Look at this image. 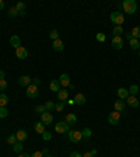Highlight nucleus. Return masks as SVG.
<instances>
[{
	"instance_id": "obj_17",
	"label": "nucleus",
	"mask_w": 140,
	"mask_h": 157,
	"mask_svg": "<svg viewBox=\"0 0 140 157\" xmlns=\"http://www.w3.org/2000/svg\"><path fill=\"white\" fill-rule=\"evenodd\" d=\"M118 97H119V100H126L128 97H129V90H126L125 87H121V88H118Z\"/></svg>"
},
{
	"instance_id": "obj_13",
	"label": "nucleus",
	"mask_w": 140,
	"mask_h": 157,
	"mask_svg": "<svg viewBox=\"0 0 140 157\" xmlns=\"http://www.w3.org/2000/svg\"><path fill=\"white\" fill-rule=\"evenodd\" d=\"M16 138L18 142H24L27 140V138H28V133H27V131L25 129H18L16 133Z\"/></svg>"
},
{
	"instance_id": "obj_18",
	"label": "nucleus",
	"mask_w": 140,
	"mask_h": 157,
	"mask_svg": "<svg viewBox=\"0 0 140 157\" xmlns=\"http://www.w3.org/2000/svg\"><path fill=\"white\" fill-rule=\"evenodd\" d=\"M56 94H58V100H59V101L64 102L67 98H69V91H67V90H59Z\"/></svg>"
},
{
	"instance_id": "obj_34",
	"label": "nucleus",
	"mask_w": 140,
	"mask_h": 157,
	"mask_svg": "<svg viewBox=\"0 0 140 157\" xmlns=\"http://www.w3.org/2000/svg\"><path fill=\"white\" fill-rule=\"evenodd\" d=\"M49 37L53 39V41L59 39V31H58V30H52V31H51V34H49Z\"/></svg>"
},
{
	"instance_id": "obj_6",
	"label": "nucleus",
	"mask_w": 140,
	"mask_h": 157,
	"mask_svg": "<svg viewBox=\"0 0 140 157\" xmlns=\"http://www.w3.org/2000/svg\"><path fill=\"white\" fill-rule=\"evenodd\" d=\"M41 122L44 124V125H51L52 122H53V115L51 114V112H44V114H41Z\"/></svg>"
},
{
	"instance_id": "obj_31",
	"label": "nucleus",
	"mask_w": 140,
	"mask_h": 157,
	"mask_svg": "<svg viewBox=\"0 0 140 157\" xmlns=\"http://www.w3.org/2000/svg\"><path fill=\"white\" fill-rule=\"evenodd\" d=\"M16 142H18V140H17V138H16V135H8V136H7V143H8V144H11V146H13Z\"/></svg>"
},
{
	"instance_id": "obj_22",
	"label": "nucleus",
	"mask_w": 140,
	"mask_h": 157,
	"mask_svg": "<svg viewBox=\"0 0 140 157\" xmlns=\"http://www.w3.org/2000/svg\"><path fill=\"white\" fill-rule=\"evenodd\" d=\"M34 129H35V132H37V133L42 135L44 132H45V125H44L42 122H37V124L34 125Z\"/></svg>"
},
{
	"instance_id": "obj_49",
	"label": "nucleus",
	"mask_w": 140,
	"mask_h": 157,
	"mask_svg": "<svg viewBox=\"0 0 140 157\" xmlns=\"http://www.w3.org/2000/svg\"><path fill=\"white\" fill-rule=\"evenodd\" d=\"M3 8H4V1L0 0V10H3Z\"/></svg>"
},
{
	"instance_id": "obj_35",
	"label": "nucleus",
	"mask_w": 140,
	"mask_h": 157,
	"mask_svg": "<svg viewBox=\"0 0 140 157\" xmlns=\"http://www.w3.org/2000/svg\"><path fill=\"white\" fill-rule=\"evenodd\" d=\"M63 108H64V102H63V101H59L58 104H55V110L58 111V112L63 111Z\"/></svg>"
},
{
	"instance_id": "obj_1",
	"label": "nucleus",
	"mask_w": 140,
	"mask_h": 157,
	"mask_svg": "<svg viewBox=\"0 0 140 157\" xmlns=\"http://www.w3.org/2000/svg\"><path fill=\"white\" fill-rule=\"evenodd\" d=\"M122 8L126 14H134L137 11V1L136 0H125L122 3Z\"/></svg>"
},
{
	"instance_id": "obj_21",
	"label": "nucleus",
	"mask_w": 140,
	"mask_h": 157,
	"mask_svg": "<svg viewBox=\"0 0 140 157\" xmlns=\"http://www.w3.org/2000/svg\"><path fill=\"white\" fill-rule=\"evenodd\" d=\"M49 87H51V90H52L53 93H58V91L60 90V83H59V80H58V78L52 80L51 84H49Z\"/></svg>"
},
{
	"instance_id": "obj_38",
	"label": "nucleus",
	"mask_w": 140,
	"mask_h": 157,
	"mask_svg": "<svg viewBox=\"0 0 140 157\" xmlns=\"http://www.w3.org/2000/svg\"><path fill=\"white\" fill-rule=\"evenodd\" d=\"M7 115H8V111L6 107L0 108V118H7Z\"/></svg>"
},
{
	"instance_id": "obj_9",
	"label": "nucleus",
	"mask_w": 140,
	"mask_h": 157,
	"mask_svg": "<svg viewBox=\"0 0 140 157\" xmlns=\"http://www.w3.org/2000/svg\"><path fill=\"white\" fill-rule=\"evenodd\" d=\"M111 44H112V47L115 49H122L123 48V39H122V37H114L112 41H111Z\"/></svg>"
},
{
	"instance_id": "obj_16",
	"label": "nucleus",
	"mask_w": 140,
	"mask_h": 157,
	"mask_svg": "<svg viewBox=\"0 0 140 157\" xmlns=\"http://www.w3.org/2000/svg\"><path fill=\"white\" fill-rule=\"evenodd\" d=\"M64 122H66V124H67L69 126L70 125H76V122H77V117H76L74 114H71V112H70V114H67V115H66Z\"/></svg>"
},
{
	"instance_id": "obj_10",
	"label": "nucleus",
	"mask_w": 140,
	"mask_h": 157,
	"mask_svg": "<svg viewBox=\"0 0 140 157\" xmlns=\"http://www.w3.org/2000/svg\"><path fill=\"white\" fill-rule=\"evenodd\" d=\"M59 83H60V87H69L70 86V76L67 73H63L59 77Z\"/></svg>"
},
{
	"instance_id": "obj_41",
	"label": "nucleus",
	"mask_w": 140,
	"mask_h": 157,
	"mask_svg": "<svg viewBox=\"0 0 140 157\" xmlns=\"http://www.w3.org/2000/svg\"><path fill=\"white\" fill-rule=\"evenodd\" d=\"M70 157H83V156H81L78 151H71V153H70Z\"/></svg>"
},
{
	"instance_id": "obj_52",
	"label": "nucleus",
	"mask_w": 140,
	"mask_h": 157,
	"mask_svg": "<svg viewBox=\"0 0 140 157\" xmlns=\"http://www.w3.org/2000/svg\"><path fill=\"white\" fill-rule=\"evenodd\" d=\"M45 157H52V156H51V154H48V156H45Z\"/></svg>"
},
{
	"instance_id": "obj_12",
	"label": "nucleus",
	"mask_w": 140,
	"mask_h": 157,
	"mask_svg": "<svg viewBox=\"0 0 140 157\" xmlns=\"http://www.w3.org/2000/svg\"><path fill=\"white\" fill-rule=\"evenodd\" d=\"M73 100H74V104H76V105H84V104L87 102L86 95H84V94H81V93H78V94H76V97H74Z\"/></svg>"
},
{
	"instance_id": "obj_25",
	"label": "nucleus",
	"mask_w": 140,
	"mask_h": 157,
	"mask_svg": "<svg viewBox=\"0 0 140 157\" xmlns=\"http://www.w3.org/2000/svg\"><path fill=\"white\" fill-rule=\"evenodd\" d=\"M129 45H130V48L132 49H139L140 48V42H139V39H136V38H132L130 41H129Z\"/></svg>"
},
{
	"instance_id": "obj_48",
	"label": "nucleus",
	"mask_w": 140,
	"mask_h": 157,
	"mask_svg": "<svg viewBox=\"0 0 140 157\" xmlns=\"http://www.w3.org/2000/svg\"><path fill=\"white\" fill-rule=\"evenodd\" d=\"M42 154H44V156H48V154H49V150L44 149V150H42Z\"/></svg>"
},
{
	"instance_id": "obj_42",
	"label": "nucleus",
	"mask_w": 140,
	"mask_h": 157,
	"mask_svg": "<svg viewBox=\"0 0 140 157\" xmlns=\"http://www.w3.org/2000/svg\"><path fill=\"white\" fill-rule=\"evenodd\" d=\"M31 157H45V156L42 154V151H35V153H34Z\"/></svg>"
},
{
	"instance_id": "obj_29",
	"label": "nucleus",
	"mask_w": 140,
	"mask_h": 157,
	"mask_svg": "<svg viewBox=\"0 0 140 157\" xmlns=\"http://www.w3.org/2000/svg\"><path fill=\"white\" fill-rule=\"evenodd\" d=\"M132 37L133 38H136V39H139L140 38V27H134L132 30Z\"/></svg>"
},
{
	"instance_id": "obj_46",
	"label": "nucleus",
	"mask_w": 140,
	"mask_h": 157,
	"mask_svg": "<svg viewBox=\"0 0 140 157\" xmlns=\"http://www.w3.org/2000/svg\"><path fill=\"white\" fill-rule=\"evenodd\" d=\"M4 77H6V73H4V70H0V80H3Z\"/></svg>"
},
{
	"instance_id": "obj_19",
	"label": "nucleus",
	"mask_w": 140,
	"mask_h": 157,
	"mask_svg": "<svg viewBox=\"0 0 140 157\" xmlns=\"http://www.w3.org/2000/svg\"><path fill=\"white\" fill-rule=\"evenodd\" d=\"M126 102H128L130 107H133V108H137V107H139V101H137V98H136L134 95H129V97L126 98Z\"/></svg>"
},
{
	"instance_id": "obj_3",
	"label": "nucleus",
	"mask_w": 140,
	"mask_h": 157,
	"mask_svg": "<svg viewBox=\"0 0 140 157\" xmlns=\"http://www.w3.org/2000/svg\"><path fill=\"white\" fill-rule=\"evenodd\" d=\"M25 93H27V97H28V98H37L39 95V90L35 84H30V86L27 87Z\"/></svg>"
},
{
	"instance_id": "obj_8",
	"label": "nucleus",
	"mask_w": 140,
	"mask_h": 157,
	"mask_svg": "<svg viewBox=\"0 0 140 157\" xmlns=\"http://www.w3.org/2000/svg\"><path fill=\"white\" fill-rule=\"evenodd\" d=\"M16 56L18 58V59H21V60L27 59V58H28V51H27V48L25 47L17 48L16 49Z\"/></svg>"
},
{
	"instance_id": "obj_20",
	"label": "nucleus",
	"mask_w": 140,
	"mask_h": 157,
	"mask_svg": "<svg viewBox=\"0 0 140 157\" xmlns=\"http://www.w3.org/2000/svg\"><path fill=\"white\" fill-rule=\"evenodd\" d=\"M114 107H115V111L123 112L125 111V101L123 100H116V101L114 102Z\"/></svg>"
},
{
	"instance_id": "obj_45",
	"label": "nucleus",
	"mask_w": 140,
	"mask_h": 157,
	"mask_svg": "<svg viewBox=\"0 0 140 157\" xmlns=\"http://www.w3.org/2000/svg\"><path fill=\"white\" fill-rule=\"evenodd\" d=\"M132 38H133V37H132V32H126V39H128V41H130Z\"/></svg>"
},
{
	"instance_id": "obj_39",
	"label": "nucleus",
	"mask_w": 140,
	"mask_h": 157,
	"mask_svg": "<svg viewBox=\"0 0 140 157\" xmlns=\"http://www.w3.org/2000/svg\"><path fill=\"white\" fill-rule=\"evenodd\" d=\"M105 39H107L105 34H102V32H98V34H97V41H98V42H105Z\"/></svg>"
},
{
	"instance_id": "obj_37",
	"label": "nucleus",
	"mask_w": 140,
	"mask_h": 157,
	"mask_svg": "<svg viewBox=\"0 0 140 157\" xmlns=\"http://www.w3.org/2000/svg\"><path fill=\"white\" fill-rule=\"evenodd\" d=\"M35 112H38V114H44V112H46L45 105H37V107H35Z\"/></svg>"
},
{
	"instance_id": "obj_24",
	"label": "nucleus",
	"mask_w": 140,
	"mask_h": 157,
	"mask_svg": "<svg viewBox=\"0 0 140 157\" xmlns=\"http://www.w3.org/2000/svg\"><path fill=\"white\" fill-rule=\"evenodd\" d=\"M112 34H114V37H121V35L123 34V27H122V25H115Z\"/></svg>"
},
{
	"instance_id": "obj_51",
	"label": "nucleus",
	"mask_w": 140,
	"mask_h": 157,
	"mask_svg": "<svg viewBox=\"0 0 140 157\" xmlns=\"http://www.w3.org/2000/svg\"><path fill=\"white\" fill-rule=\"evenodd\" d=\"M91 154H93V156H95V154H97V150L93 149V150H91Z\"/></svg>"
},
{
	"instance_id": "obj_53",
	"label": "nucleus",
	"mask_w": 140,
	"mask_h": 157,
	"mask_svg": "<svg viewBox=\"0 0 140 157\" xmlns=\"http://www.w3.org/2000/svg\"><path fill=\"white\" fill-rule=\"evenodd\" d=\"M139 56H140V52H139Z\"/></svg>"
},
{
	"instance_id": "obj_47",
	"label": "nucleus",
	"mask_w": 140,
	"mask_h": 157,
	"mask_svg": "<svg viewBox=\"0 0 140 157\" xmlns=\"http://www.w3.org/2000/svg\"><path fill=\"white\" fill-rule=\"evenodd\" d=\"M83 157H94V156L91 154V151H87V153H84V154H83Z\"/></svg>"
},
{
	"instance_id": "obj_7",
	"label": "nucleus",
	"mask_w": 140,
	"mask_h": 157,
	"mask_svg": "<svg viewBox=\"0 0 140 157\" xmlns=\"http://www.w3.org/2000/svg\"><path fill=\"white\" fill-rule=\"evenodd\" d=\"M69 128L70 126L67 125L64 121H62V122H59V124L55 125V131H56L58 133H66V132H69Z\"/></svg>"
},
{
	"instance_id": "obj_33",
	"label": "nucleus",
	"mask_w": 140,
	"mask_h": 157,
	"mask_svg": "<svg viewBox=\"0 0 140 157\" xmlns=\"http://www.w3.org/2000/svg\"><path fill=\"white\" fill-rule=\"evenodd\" d=\"M45 108H46L48 112H51L52 110H55V104H53V101H48V102H45Z\"/></svg>"
},
{
	"instance_id": "obj_14",
	"label": "nucleus",
	"mask_w": 140,
	"mask_h": 157,
	"mask_svg": "<svg viewBox=\"0 0 140 157\" xmlns=\"http://www.w3.org/2000/svg\"><path fill=\"white\" fill-rule=\"evenodd\" d=\"M52 48H53L55 51H58V52H62L63 49H64V44H63V41L60 38L53 41V44H52Z\"/></svg>"
},
{
	"instance_id": "obj_30",
	"label": "nucleus",
	"mask_w": 140,
	"mask_h": 157,
	"mask_svg": "<svg viewBox=\"0 0 140 157\" xmlns=\"http://www.w3.org/2000/svg\"><path fill=\"white\" fill-rule=\"evenodd\" d=\"M16 8L18 13H21V11H25V3H23V1H18L16 4Z\"/></svg>"
},
{
	"instance_id": "obj_50",
	"label": "nucleus",
	"mask_w": 140,
	"mask_h": 157,
	"mask_svg": "<svg viewBox=\"0 0 140 157\" xmlns=\"http://www.w3.org/2000/svg\"><path fill=\"white\" fill-rule=\"evenodd\" d=\"M18 157H31V156H30V154H27V153H25V154H18Z\"/></svg>"
},
{
	"instance_id": "obj_15",
	"label": "nucleus",
	"mask_w": 140,
	"mask_h": 157,
	"mask_svg": "<svg viewBox=\"0 0 140 157\" xmlns=\"http://www.w3.org/2000/svg\"><path fill=\"white\" fill-rule=\"evenodd\" d=\"M10 45L13 48H20L21 47V39H20V37L18 35H13L11 38H10Z\"/></svg>"
},
{
	"instance_id": "obj_5",
	"label": "nucleus",
	"mask_w": 140,
	"mask_h": 157,
	"mask_svg": "<svg viewBox=\"0 0 140 157\" xmlns=\"http://www.w3.org/2000/svg\"><path fill=\"white\" fill-rule=\"evenodd\" d=\"M119 119H121V112H118V111H114L108 115V122L111 125H118Z\"/></svg>"
},
{
	"instance_id": "obj_4",
	"label": "nucleus",
	"mask_w": 140,
	"mask_h": 157,
	"mask_svg": "<svg viewBox=\"0 0 140 157\" xmlns=\"http://www.w3.org/2000/svg\"><path fill=\"white\" fill-rule=\"evenodd\" d=\"M67 136H69V140L73 142V143H78V142L83 139V135H81V132H78V131H70Z\"/></svg>"
},
{
	"instance_id": "obj_44",
	"label": "nucleus",
	"mask_w": 140,
	"mask_h": 157,
	"mask_svg": "<svg viewBox=\"0 0 140 157\" xmlns=\"http://www.w3.org/2000/svg\"><path fill=\"white\" fill-rule=\"evenodd\" d=\"M64 104H67V105H73V104H74V100H69V98H67V100L64 101Z\"/></svg>"
},
{
	"instance_id": "obj_40",
	"label": "nucleus",
	"mask_w": 140,
	"mask_h": 157,
	"mask_svg": "<svg viewBox=\"0 0 140 157\" xmlns=\"http://www.w3.org/2000/svg\"><path fill=\"white\" fill-rule=\"evenodd\" d=\"M42 139H44V140H51V139H52V133L48 132V131H45V132L42 133Z\"/></svg>"
},
{
	"instance_id": "obj_23",
	"label": "nucleus",
	"mask_w": 140,
	"mask_h": 157,
	"mask_svg": "<svg viewBox=\"0 0 140 157\" xmlns=\"http://www.w3.org/2000/svg\"><path fill=\"white\" fill-rule=\"evenodd\" d=\"M7 104H8V97L4 93H0V108L6 107Z\"/></svg>"
},
{
	"instance_id": "obj_43",
	"label": "nucleus",
	"mask_w": 140,
	"mask_h": 157,
	"mask_svg": "<svg viewBox=\"0 0 140 157\" xmlns=\"http://www.w3.org/2000/svg\"><path fill=\"white\" fill-rule=\"evenodd\" d=\"M39 83H41V80H39V78H32V83H31V84H35V86H38Z\"/></svg>"
},
{
	"instance_id": "obj_32",
	"label": "nucleus",
	"mask_w": 140,
	"mask_h": 157,
	"mask_svg": "<svg viewBox=\"0 0 140 157\" xmlns=\"http://www.w3.org/2000/svg\"><path fill=\"white\" fill-rule=\"evenodd\" d=\"M7 86H8V83H7V80H6V78L0 80V91H4V90L7 88Z\"/></svg>"
},
{
	"instance_id": "obj_28",
	"label": "nucleus",
	"mask_w": 140,
	"mask_h": 157,
	"mask_svg": "<svg viewBox=\"0 0 140 157\" xmlns=\"http://www.w3.org/2000/svg\"><path fill=\"white\" fill-rule=\"evenodd\" d=\"M23 142H16L14 144H13V150L16 151V153H21L23 151Z\"/></svg>"
},
{
	"instance_id": "obj_26",
	"label": "nucleus",
	"mask_w": 140,
	"mask_h": 157,
	"mask_svg": "<svg viewBox=\"0 0 140 157\" xmlns=\"http://www.w3.org/2000/svg\"><path fill=\"white\" fill-rule=\"evenodd\" d=\"M128 90H129V95H134L136 97V95L139 94V87L136 86V84H132Z\"/></svg>"
},
{
	"instance_id": "obj_11",
	"label": "nucleus",
	"mask_w": 140,
	"mask_h": 157,
	"mask_svg": "<svg viewBox=\"0 0 140 157\" xmlns=\"http://www.w3.org/2000/svg\"><path fill=\"white\" fill-rule=\"evenodd\" d=\"M32 83V78L30 76H20L18 77V84L23 87H28Z\"/></svg>"
},
{
	"instance_id": "obj_36",
	"label": "nucleus",
	"mask_w": 140,
	"mask_h": 157,
	"mask_svg": "<svg viewBox=\"0 0 140 157\" xmlns=\"http://www.w3.org/2000/svg\"><path fill=\"white\" fill-rule=\"evenodd\" d=\"M17 16H18V11H17L16 7H11L10 10H8V17L13 18V17H17Z\"/></svg>"
},
{
	"instance_id": "obj_27",
	"label": "nucleus",
	"mask_w": 140,
	"mask_h": 157,
	"mask_svg": "<svg viewBox=\"0 0 140 157\" xmlns=\"http://www.w3.org/2000/svg\"><path fill=\"white\" fill-rule=\"evenodd\" d=\"M81 135H83V138H84V139H90V138H91V135H93V131H91L90 128H84V129L81 131Z\"/></svg>"
},
{
	"instance_id": "obj_2",
	"label": "nucleus",
	"mask_w": 140,
	"mask_h": 157,
	"mask_svg": "<svg viewBox=\"0 0 140 157\" xmlns=\"http://www.w3.org/2000/svg\"><path fill=\"white\" fill-rule=\"evenodd\" d=\"M109 18H111V21L115 24V25H122L125 23V16L122 11H112Z\"/></svg>"
}]
</instances>
